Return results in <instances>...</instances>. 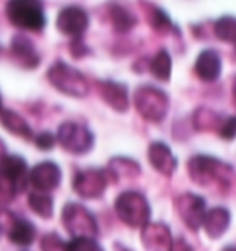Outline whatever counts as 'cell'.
Returning a JSON list of instances; mask_svg holds the SVG:
<instances>
[{
    "mask_svg": "<svg viewBox=\"0 0 236 251\" xmlns=\"http://www.w3.org/2000/svg\"><path fill=\"white\" fill-rule=\"evenodd\" d=\"M235 55H236V50H235Z\"/></svg>",
    "mask_w": 236,
    "mask_h": 251,
    "instance_id": "cell-40",
    "label": "cell"
},
{
    "mask_svg": "<svg viewBox=\"0 0 236 251\" xmlns=\"http://www.w3.org/2000/svg\"><path fill=\"white\" fill-rule=\"evenodd\" d=\"M220 115L216 113V111H211L207 109V107H199V109L194 113V127H196L197 131H207V129H218L221 124Z\"/></svg>",
    "mask_w": 236,
    "mask_h": 251,
    "instance_id": "cell-26",
    "label": "cell"
},
{
    "mask_svg": "<svg viewBox=\"0 0 236 251\" xmlns=\"http://www.w3.org/2000/svg\"><path fill=\"white\" fill-rule=\"evenodd\" d=\"M33 142H35V146H37L39 150L50 151V150L55 146L57 139H55V137L50 133V131H43V133H39V135H35V137H33Z\"/></svg>",
    "mask_w": 236,
    "mask_h": 251,
    "instance_id": "cell-32",
    "label": "cell"
},
{
    "mask_svg": "<svg viewBox=\"0 0 236 251\" xmlns=\"http://www.w3.org/2000/svg\"><path fill=\"white\" fill-rule=\"evenodd\" d=\"M72 188L79 198H85V200L100 198L107 188V172L100 168L79 170L72 177Z\"/></svg>",
    "mask_w": 236,
    "mask_h": 251,
    "instance_id": "cell-8",
    "label": "cell"
},
{
    "mask_svg": "<svg viewBox=\"0 0 236 251\" xmlns=\"http://www.w3.org/2000/svg\"><path fill=\"white\" fill-rule=\"evenodd\" d=\"M61 220H63V227L71 233L72 238H79V236L96 238L98 236V224L94 216L81 203L71 201L65 205Z\"/></svg>",
    "mask_w": 236,
    "mask_h": 251,
    "instance_id": "cell-7",
    "label": "cell"
},
{
    "mask_svg": "<svg viewBox=\"0 0 236 251\" xmlns=\"http://www.w3.org/2000/svg\"><path fill=\"white\" fill-rule=\"evenodd\" d=\"M117 216L129 227H144L150 224L151 207L144 194L137 190H126L115 200Z\"/></svg>",
    "mask_w": 236,
    "mask_h": 251,
    "instance_id": "cell-2",
    "label": "cell"
},
{
    "mask_svg": "<svg viewBox=\"0 0 236 251\" xmlns=\"http://www.w3.org/2000/svg\"><path fill=\"white\" fill-rule=\"evenodd\" d=\"M221 251H236V246H227V248H223Z\"/></svg>",
    "mask_w": 236,
    "mask_h": 251,
    "instance_id": "cell-36",
    "label": "cell"
},
{
    "mask_svg": "<svg viewBox=\"0 0 236 251\" xmlns=\"http://www.w3.org/2000/svg\"><path fill=\"white\" fill-rule=\"evenodd\" d=\"M229 226H231V212L225 207H214V209L207 211L201 227L205 229L209 238L216 240L227 233Z\"/></svg>",
    "mask_w": 236,
    "mask_h": 251,
    "instance_id": "cell-18",
    "label": "cell"
},
{
    "mask_svg": "<svg viewBox=\"0 0 236 251\" xmlns=\"http://www.w3.org/2000/svg\"><path fill=\"white\" fill-rule=\"evenodd\" d=\"M105 172L113 174V177L117 181L131 179V177H137L141 174V165L133 159H129V157H115L109 161Z\"/></svg>",
    "mask_w": 236,
    "mask_h": 251,
    "instance_id": "cell-22",
    "label": "cell"
},
{
    "mask_svg": "<svg viewBox=\"0 0 236 251\" xmlns=\"http://www.w3.org/2000/svg\"><path fill=\"white\" fill-rule=\"evenodd\" d=\"M57 30L72 39H79L89 28V13L79 6H67L57 15Z\"/></svg>",
    "mask_w": 236,
    "mask_h": 251,
    "instance_id": "cell-10",
    "label": "cell"
},
{
    "mask_svg": "<svg viewBox=\"0 0 236 251\" xmlns=\"http://www.w3.org/2000/svg\"><path fill=\"white\" fill-rule=\"evenodd\" d=\"M0 122H2V126L8 129L9 133L17 135L21 139H26V141H32L33 139V131L32 127H30V124L19 113H15V111L2 109L0 111Z\"/></svg>",
    "mask_w": 236,
    "mask_h": 251,
    "instance_id": "cell-20",
    "label": "cell"
},
{
    "mask_svg": "<svg viewBox=\"0 0 236 251\" xmlns=\"http://www.w3.org/2000/svg\"><path fill=\"white\" fill-rule=\"evenodd\" d=\"M100 94L111 109L118 113H126L129 109V89L126 83L113 81V79L100 81Z\"/></svg>",
    "mask_w": 236,
    "mask_h": 251,
    "instance_id": "cell-16",
    "label": "cell"
},
{
    "mask_svg": "<svg viewBox=\"0 0 236 251\" xmlns=\"http://www.w3.org/2000/svg\"><path fill=\"white\" fill-rule=\"evenodd\" d=\"M9 23L28 31H41L47 26V15L41 2L35 0H11L6 4Z\"/></svg>",
    "mask_w": 236,
    "mask_h": 251,
    "instance_id": "cell-5",
    "label": "cell"
},
{
    "mask_svg": "<svg viewBox=\"0 0 236 251\" xmlns=\"http://www.w3.org/2000/svg\"><path fill=\"white\" fill-rule=\"evenodd\" d=\"M109 19L113 23V28L118 33H127L137 26V15L131 9H127L122 4H111L109 6Z\"/></svg>",
    "mask_w": 236,
    "mask_h": 251,
    "instance_id": "cell-21",
    "label": "cell"
},
{
    "mask_svg": "<svg viewBox=\"0 0 236 251\" xmlns=\"http://www.w3.org/2000/svg\"><path fill=\"white\" fill-rule=\"evenodd\" d=\"M214 35L223 43L236 45V17L223 15L214 23Z\"/></svg>",
    "mask_w": 236,
    "mask_h": 251,
    "instance_id": "cell-25",
    "label": "cell"
},
{
    "mask_svg": "<svg viewBox=\"0 0 236 251\" xmlns=\"http://www.w3.org/2000/svg\"><path fill=\"white\" fill-rule=\"evenodd\" d=\"M0 235H2V226H0Z\"/></svg>",
    "mask_w": 236,
    "mask_h": 251,
    "instance_id": "cell-39",
    "label": "cell"
},
{
    "mask_svg": "<svg viewBox=\"0 0 236 251\" xmlns=\"http://www.w3.org/2000/svg\"><path fill=\"white\" fill-rule=\"evenodd\" d=\"M9 54L15 65H19L24 71H33L35 67H39L41 57L39 52L35 50V45L23 33H17L11 37V47Z\"/></svg>",
    "mask_w": 236,
    "mask_h": 251,
    "instance_id": "cell-11",
    "label": "cell"
},
{
    "mask_svg": "<svg viewBox=\"0 0 236 251\" xmlns=\"http://www.w3.org/2000/svg\"><path fill=\"white\" fill-rule=\"evenodd\" d=\"M194 71L199 79H203L207 83H212L221 76V57L216 50H203L199 52L196 63H194Z\"/></svg>",
    "mask_w": 236,
    "mask_h": 251,
    "instance_id": "cell-17",
    "label": "cell"
},
{
    "mask_svg": "<svg viewBox=\"0 0 236 251\" xmlns=\"http://www.w3.org/2000/svg\"><path fill=\"white\" fill-rule=\"evenodd\" d=\"M48 81L59 93L72 98H85L89 94V81L79 71L65 61H55L47 72Z\"/></svg>",
    "mask_w": 236,
    "mask_h": 251,
    "instance_id": "cell-4",
    "label": "cell"
},
{
    "mask_svg": "<svg viewBox=\"0 0 236 251\" xmlns=\"http://www.w3.org/2000/svg\"><path fill=\"white\" fill-rule=\"evenodd\" d=\"M15 196H19V190L15 188V185L0 174V201H2V203H8V201H11Z\"/></svg>",
    "mask_w": 236,
    "mask_h": 251,
    "instance_id": "cell-30",
    "label": "cell"
},
{
    "mask_svg": "<svg viewBox=\"0 0 236 251\" xmlns=\"http://www.w3.org/2000/svg\"><path fill=\"white\" fill-rule=\"evenodd\" d=\"M0 111H2V96H0Z\"/></svg>",
    "mask_w": 236,
    "mask_h": 251,
    "instance_id": "cell-38",
    "label": "cell"
},
{
    "mask_svg": "<svg viewBox=\"0 0 236 251\" xmlns=\"http://www.w3.org/2000/svg\"><path fill=\"white\" fill-rule=\"evenodd\" d=\"M170 251H194V248H192L183 236H177V238H173L172 250Z\"/></svg>",
    "mask_w": 236,
    "mask_h": 251,
    "instance_id": "cell-34",
    "label": "cell"
},
{
    "mask_svg": "<svg viewBox=\"0 0 236 251\" xmlns=\"http://www.w3.org/2000/svg\"><path fill=\"white\" fill-rule=\"evenodd\" d=\"M233 96L236 98V76H235V79H233Z\"/></svg>",
    "mask_w": 236,
    "mask_h": 251,
    "instance_id": "cell-35",
    "label": "cell"
},
{
    "mask_svg": "<svg viewBox=\"0 0 236 251\" xmlns=\"http://www.w3.org/2000/svg\"><path fill=\"white\" fill-rule=\"evenodd\" d=\"M148 159H150V165L159 174L166 176V177L173 176V172L177 170V157L173 155L170 146L165 144V142L161 141L151 142L150 148H148Z\"/></svg>",
    "mask_w": 236,
    "mask_h": 251,
    "instance_id": "cell-15",
    "label": "cell"
},
{
    "mask_svg": "<svg viewBox=\"0 0 236 251\" xmlns=\"http://www.w3.org/2000/svg\"><path fill=\"white\" fill-rule=\"evenodd\" d=\"M69 251H103V248L96 242V238L79 236V238H72L69 242Z\"/></svg>",
    "mask_w": 236,
    "mask_h": 251,
    "instance_id": "cell-29",
    "label": "cell"
},
{
    "mask_svg": "<svg viewBox=\"0 0 236 251\" xmlns=\"http://www.w3.org/2000/svg\"><path fill=\"white\" fill-rule=\"evenodd\" d=\"M55 139L65 151L74 153V155L89 153L94 146V133L89 129V126L76 122V120H67L59 126Z\"/></svg>",
    "mask_w": 236,
    "mask_h": 251,
    "instance_id": "cell-6",
    "label": "cell"
},
{
    "mask_svg": "<svg viewBox=\"0 0 236 251\" xmlns=\"http://www.w3.org/2000/svg\"><path fill=\"white\" fill-rule=\"evenodd\" d=\"M0 174L11 181L19 194L23 192L26 185L30 183V168L28 163L21 155H4L0 159Z\"/></svg>",
    "mask_w": 236,
    "mask_h": 251,
    "instance_id": "cell-13",
    "label": "cell"
},
{
    "mask_svg": "<svg viewBox=\"0 0 236 251\" xmlns=\"http://www.w3.org/2000/svg\"><path fill=\"white\" fill-rule=\"evenodd\" d=\"M218 133L221 139L225 141H233L236 139V117H227L221 120L220 127H218Z\"/></svg>",
    "mask_w": 236,
    "mask_h": 251,
    "instance_id": "cell-31",
    "label": "cell"
},
{
    "mask_svg": "<svg viewBox=\"0 0 236 251\" xmlns=\"http://www.w3.org/2000/svg\"><path fill=\"white\" fill-rule=\"evenodd\" d=\"M150 72L159 81H168L172 78V55L168 50H159L157 54L151 57Z\"/></svg>",
    "mask_w": 236,
    "mask_h": 251,
    "instance_id": "cell-24",
    "label": "cell"
},
{
    "mask_svg": "<svg viewBox=\"0 0 236 251\" xmlns=\"http://www.w3.org/2000/svg\"><path fill=\"white\" fill-rule=\"evenodd\" d=\"M71 52H72V55H76V57H83L85 54H89V48L85 47V43L79 37V39H72Z\"/></svg>",
    "mask_w": 236,
    "mask_h": 251,
    "instance_id": "cell-33",
    "label": "cell"
},
{
    "mask_svg": "<svg viewBox=\"0 0 236 251\" xmlns=\"http://www.w3.org/2000/svg\"><path fill=\"white\" fill-rule=\"evenodd\" d=\"M175 209H177V214L181 216V220L189 229L197 231L203 226V218L207 214L205 198L192 194V192H185L175 200Z\"/></svg>",
    "mask_w": 236,
    "mask_h": 251,
    "instance_id": "cell-9",
    "label": "cell"
},
{
    "mask_svg": "<svg viewBox=\"0 0 236 251\" xmlns=\"http://www.w3.org/2000/svg\"><path fill=\"white\" fill-rule=\"evenodd\" d=\"M135 109L148 122H163L170 109L168 94L155 85H141L133 94Z\"/></svg>",
    "mask_w": 236,
    "mask_h": 251,
    "instance_id": "cell-3",
    "label": "cell"
},
{
    "mask_svg": "<svg viewBox=\"0 0 236 251\" xmlns=\"http://www.w3.org/2000/svg\"><path fill=\"white\" fill-rule=\"evenodd\" d=\"M28 207L41 218H52L54 216V200L48 192L33 190L28 194Z\"/></svg>",
    "mask_w": 236,
    "mask_h": 251,
    "instance_id": "cell-23",
    "label": "cell"
},
{
    "mask_svg": "<svg viewBox=\"0 0 236 251\" xmlns=\"http://www.w3.org/2000/svg\"><path fill=\"white\" fill-rule=\"evenodd\" d=\"M4 157V144H2V141H0V159Z\"/></svg>",
    "mask_w": 236,
    "mask_h": 251,
    "instance_id": "cell-37",
    "label": "cell"
},
{
    "mask_svg": "<svg viewBox=\"0 0 236 251\" xmlns=\"http://www.w3.org/2000/svg\"><path fill=\"white\" fill-rule=\"evenodd\" d=\"M233 172L231 165L211 155H194L189 161V176L196 185L214 187L229 185V176Z\"/></svg>",
    "mask_w": 236,
    "mask_h": 251,
    "instance_id": "cell-1",
    "label": "cell"
},
{
    "mask_svg": "<svg viewBox=\"0 0 236 251\" xmlns=\"http://www.w3.org/2000/svg\"><path fill=\"white\" fill-rule=\"evenodd\" d=\"M43 251H69V244L65 242L57 233H47L41 240Z\"/></svg>",
    "mask_w": 236,
    "mask_h": 251,
    "instance_id": "cell-28",
    "label": "cell"
},
{
    "mask_svg": "<svg viewBox=\"0 0 236 251\" xmlns=\"http://www.w3.org/2000/svg\"><path fill=\"white\" fill-rule=\"evenodd\" d=\"M141 240L146 251H170L173 244V236L166 224L150 222L148 226L142 227Z\"/></svg>",
    "mask_w": 236,
    "mask_h": 251,
    "instance_id": "cell-12",
    "label": "cell"
},
{
    "mask_svg": "<svg viewBox=\"0 0 236 251\" xmlns=\"http://www.w3.org/2000/svg\"><path fill=\"white\" fill-rule=\"evenodd\" d=\"M150 24H151V28L155 31H159V33H166V31H170L173 28L170 17L166 15V11L161 8L150 9Z\"/></svg>",
    "mask_w": 236,
    "mask_h": 251,
    "instance_id": "cell-27",
    "label": "cell"
},
{
    "mask_svg": "<svg viewBox=\"0 0 236 251\" xmlns=\"http://www.w3.org/2000/svg\"><path fill=\"white\" fill-rule=\"evenodd\" d=\"M8 236L11 244H15L19 248H26V246H30L35 240L37 231H35V226H33L30 220L15 218L8 231Z\"/></svg>",
    "mask_w": 236,
    "mask_h": 251,
    "instance_id": "cell-19",
    "label": "cell"
},
{
    "mask_svg": "<svg viewBox=\"0 0 236 251\" xmlns=\"http://www.w3.org/2000/svg\"><path fill=\"white\" fill-rule=\"evenodd\" d=\"M30 183L39 192H50L61 183V168L52 161L39 163L30 170Z\"/></svg>",
    "mask_w": 236,
    "mask_h": 251,
    "instance_id": "cell-14",
    "label": "cell"
}]
</instances>
